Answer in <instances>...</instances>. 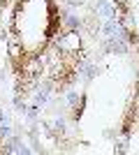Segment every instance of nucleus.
I'll use <instances>...</instances> for the list:
<instances>
[{
  "label": "nucleus",
  "mask_w": 139,
  "mask_h": 155,
  "mask_svg": "<svg viewBox=\"0 0 139 155\" xmlns=\"http://www.w3.org/2000/svg\"><path fill=\"white\" fill-rule=\"evenodd\" d=\"M60 28L63 16L56 0H14L7 35L16 67L26 70L44 58L58 44Z\"/></svg>",
  "instance_id": "nucleus-1"
},
{
  "label": "nucleus",
  "mask_w": 139,
  "mask_h": 155,
  "mask_svg": "<svg viewBox=\"0 0 139 155\" xmlns=\"http://www.w3.org/2000/svg\"><path fill=\"white\" fill-rule=\"evenodd\" d=\"M114 9L123 28V35L139 56V0H114Z\"/></svg>",
  "instance_id": "nucleus-2"
},
{
  "label": "nucleus",
  "mask_w": 139,
  "mask_h": 155,
  "mask_svg": "<svg viewBox=\"0 0 139 155\" xmlns=\"http://www.w3.org/2000/svg\"><path fill=\"white\" fill-rule=\"evenodd\" d=\"M2 2H7V0H0V5H2Z\"/></svg>",
  "instance_id": "nucleus-3"
}]
</instances>
